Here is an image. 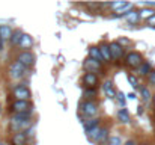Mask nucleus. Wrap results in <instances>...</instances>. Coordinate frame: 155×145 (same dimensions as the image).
Here are the masks:
<instances>
[{"mask_svg":"<svg viewBox=\"0 0 155 145\" xmlns=\"http://www.w3.org/2000/svg\"><path fill=\"white\" fill-rule=\"evenodd\" d=\"M143 62H145V60H143V56H142L139 51H131V53H128V54L125 56V65L130 67V68H136V70H137Z\"/></svg>","mask_w":155,"mask_h":145,"instance_id":"f257e3e1","label":"nucleus"},{"mask_svg":"<svg viewBox=\"0 0 155 145\" xmlns=\"http://www.w3.org/2000/svg\"><path fill=\"white\" fill-rule=\"evenodd\" d=\"M26 67H23L20 62H12L11 65H9V70H8V73H9V77L11 79H14V80H18V79H21V77H24V74H26Z\"/></svg>","mask_w":155,"mask_h":145,"instance_id":"f03ea898","label":"nucleus"},{"mask_svg":"<svg viewBox=\"0 0 155 145\" xmlns=\"http://www.w3.org/2000/svg\"><path fill=\"white\" fill-rule=\"evenodd\" d=\"M80 110L84 116H87V118L92 116L94 118L98 113V104L95 101H84V103L80 104Z\"/></svg>","mask_w":155,"mask_h":145,"instance_id":"7ed1b4c3","label":"nucleus"},{"mask_svg":"<svg viewBox=\"0 0 155 145\" xmlns=\"http://www.w3.org/2000/svg\"><path fill=\"white\" fill-rule=\"evenodd\" d=\"M14 97H15V101H29L32 98V94H30V91L26 86L17 85L14 88Z\"/></svg>","mask_w":155,"mask_h":145,"instance_id":"20e7f679","label":"nucleus"},{"mask_svg":"<svg viewBox=\"0 0 155 145\" xmlns=\"http://www.w3.org/2000/svg\"><path fill=\"white\" fill-rule=\"evenodd\" d=\"M17 62H20L23 67L29 68L35 64V54L29 50V51H21L18 56H17Z\"/></svg>","mask_w":155,"mask_h":145,"instance_id":"39448f33","label":"nucleus"},{"mask_svg":"<svg viewBox=\"0 0 155 145\" xmlns=\"http://www.w3.org/2000/svg\"><path fill=\"white\" fill-rule=\"evenodd\" d=\"M83 67H84L86 73H94V74L101 73V64L97 62V60H94V59H91V57H87V59L83 62Z\"/></svg>","mask_w":155,"mask_h":145,"instance_id":"423d86ee","label":"nucleus"},{"mask_svg":"<svg viewBox=\"0 0 155 145\" xmlns=\"http://www.w3.org/2000/svg\"><path fill=\"white\" fill-rule=\"evenodd\" d=\"M83 83L86 85V88L95 89V86L98 85V76L94 74V73H86L83 76Z\"/></svg>","mask_w":155,"mask_h":145,"instance_id":"0eeeda50","label":"nucleus"},{"mask_svg":"<svg viewBox=\"0 0 155 145\" xmlns=\"http://www.w3.org/2000/svg\"><path fill=\"white\" fill-rule=\"evenodd\" d=\"M11 107H12V110L15 113H23V112H27V110L32 109V106H30L29 101H14Z\"/></svg>","mask_w":155,"mask_h":145,"instance_id":"6e6552de","label":"nucleus"},{"mask_svg":"<svg viewBox=\"0 0 155 145\" xmlns=\"http://www.w3.org/2000/svg\"><path fill=\"white\" fill-rule=\"evenodd\" d=\"M110 51H111V57L113 59H120L124 56V47L117 41H114V43L110 44Z\"/></svg>","mask_w":155,"mask_h":145,"instance_id":"1a4fd4ad","label":"nucleus"},{"mask_svg":"<svg viewBox=\"0 0 155 145\" xmlns=\"http://www.w3.org/2000/svg\"><path fill=\"white\" fill-rule=\"evenodd\" d=\"M103 91L105 97H108V98H116L117 95V92H116V89H114V86H113V83L110 82V80H105L103 85Z\"/></svg>","mask_w":155,"mask_h":145,"instance_id":"9d476101","label":"nucleus"},{"mask_svg":"<svg viewBox=\"0 0 155 145\" xmlns=\"http://www.w3.org/2000/svg\"><path fill=\"white\" fill-rule=\"evenodd\" d=\"M26 142H27V135H26V132L14 133V136H12V145H26Z\"/></svg>","mask_w":155,"mask_h":145,"instance_id":"9b49d317","label":"nucleus"},{"mask_svg":"<svg viewBox=\"0 0 155 145\" xmlns=\"http://www.w3.org/2000/svg\"><path fill=\"white\" fill-rule=\"evenodd\" d=\"M12 33H14V30H12L9 26H6V24L0 26V41H6V40L11 41Z\"/></svg>","mask_w":155,"mask_h":145,"instance_id":"f8f14e48","label":"nucleus"},{"mask_svg":"<svg viewBox=\"0 0 155 145\" xmlns=\"http://www.w3.org/2000/svg\"><path fill=\"white\" fill-rule=\"evenodd\" d=\"M89 57H91V59H94V60H97V62H100V64H103L104 62L100 47H91L89 48Z\"/></svg>","mask_w":155,"mask_h":145,"instance_id":"ddd939ff","label":"nucleus"},{"mask_svg":"<svg viewBox=\"0 0 155 145\" xmlns=\"http://www.w3.org/2000/svg\"><path fill=\"white\" fill-rule=\"evenodd\" d=\"M137 73H139L140 76H148V77H149V74L152 73V65H151L149 62H143V64L137 68Z\"/></svg>","mask_w":155,"mask_h":145,"instance_id":"4468645a","label":"nucleus"},{"mask_svg":"<svg viewBox=\"0 0 155 145\" xmlns=\"http://www.w3.org/2000/svg\"><path fill=\"white\" fill-rule=\"evenodd\" d=\"M83 126H84V130H86V132L94 130V129L100 127V119H98V118H91V119L84 121V123H83Z\"/></svg>","mask_w":155,"mask_h":145,"instance_id":"2eb2a0df","label":"nucleus"},{"mask_svg":"<svg viewBox=\"0 0 155 145\" xmlns=\"http://www.w3.org/2000/svg\"><path fill=\"white\" fill-rule=\"evenodd\" d=\"M33 46V40H32V36H29V35H26L24 33V36H23V40H21V43H20V47L23 48V51H29V48Z\"/></svg>","mask_w":155,"mask_h":145,"instance_id":"dca6fc26","label":"nucleus"},{"mask_svg":"<svg viewBox=\"0 0 155 145\" xmlns=\"http://www.w3.org/2000/svg\"><path fill=\"white\" fill-rule=\"evenodd\" d=\"M125 20L130 23V24H137L139 20H140V15H139V11H131L125 15Z\"/></svg>","mask_w":155,"mask_h":145,"instance_id":"f3484780","label":"nucleus"},{"mask_svg":"<svg viewBox=\"0 0 155 145\" xmlns=\"http://www.w3.org/2000/svg\"><path fill=\"white\" fill-rule=\"evenodd\" d=\"M117 119H119L120 123H124V124H128V123L131 121V118H130V113H128V110H127L125 107L119 109V112H117Z\"/></svg>","mask_w":155,"mask_h":145,"instance_id":"a211bd4d","label":"nucleus"},{"mask_svg":"<svg viewBox=\"0 0 155 145\" xmlns=\"http://www.w3.org/2000/svg\"><path fill=\"white\" fill-rule=\"evenodd\" d=\"M139 15H140V18H143V20H149V18H152L155 15V11L152 8H143V9H140L139 11Z\"/></svg>","mask_w":155,"mask_h":145,"instance_id":"6ab92c4d","label":"nucleus"},{"mask_svg":"<svg viewBox=\"0 0 155 145\" xmlns=\"http://www.w3.org/2000/svg\"><path fill=\"white\" fill-rule=\"evenodd\" d=\"M131 11H133V3H125L120 9H117V11L114 12V17H122V15L125 17V15H127L128 12H131Z\"/></svg>","mask_w":155,"mask_h":145,"instance_id":"aec40b11","label":"nucleus"},{"mask_svg":"<svg viewBox=\"0 0 155 145\" xmlns=\"http://www.w3.org/2000/svg\"><path fill=\"white\" fill-rule=\"evenodd\" d=\"M100 50H101V54H103L104 62H110V60L113 59V57H111V51H110V46L103 44V46H100Z\"/></svg>","mask_w":155,"mask_h":145,"instance_id":"412c9836","label":"nucleus"},{"mask_svg":"<svg viewBox=\"0 0 155 145\" xmlns=\"http://www.w3.org/2000/svg\"><path fill=\"white\" fill-rule=\"evenodd\" d=\"M108 138H110V136H108V129L104 127V129L100 130V133H98L95 142H97V144H103V142H105V141H108Z\"/></svg>","mask_w":155,"mask_h":145,"instance_id":"4be33fe9","label":"nucleus"},{"mask_svg":"<svg viewBox=\"0 0 155 145\" xmlns=\"http://www.w3.org/2000/svg\"><path fill=\"white\" fill-rule=\"evenodd\" d=\"M23 36H24V33H23L21 30H14L12 38H11V44H12V46H20Z\"/></svg>","mask_w":155,"mask_h":145,"instance_id":"5701e85b","label":"nucleus"},{"mask_svg":"<svg viewBox=\"0 0 155 145\" xmlns=\"http://www.w3.org/2000/svg\"><path fill=\"white\" fill-rule=\"evenodd\" d=\"M83 95H84V98H87V100L91 101V98H94V97L97 95V91H95V89H91V88H86Z\"/></svg>","mask_w":155,"mask_h":145,"instance_id":"b1692460","label":"nucleus"},{"mask_svg":"<svg viewBox=\"0 0 155 145\" xmlns=\"http://www.w3.org/2000/svg\"><path fill=\"white\" fill-rule=\"evenodd\" d=\"M107 144L108 145H122V141H120L119 136H110L108 141H107Z\"/></svg>","mask_w":155,"mask_h":145,"instance_id":"393cba45","label":"nucleus"},{"mask_svg":"<svg viewBox=\"0 0 155 145\" xmlns=\"http://www.w3.org/2000/svg\"><path fill=\"white\" fill-rule=\"evenodd\" d=\"M142 98H143V101H149L152 97H151V92H149V89L148 88H142Z\"/></svg>","mask_w":155,"mask_h":145,"instance_id":"a878e982","label":"nucleus"},{"mask_svg":"<svg viewBox=\"0 0 155 145\" xmlns=\"http://www.w3.org/2000/svg\"><path fill=\"white\" fill-rule=\"evenodd\" d=\"M128 82H130V85H131L133 88H139V82H137V79H136L133 74L128 76Z\"/></svg>","mask_w":155,"mask_h":145,"instance_id":"bb28decb","label":"nucleus"},{"mask_svg":"<svg viewBox=\"0 0 155 145\" xmlns=\"http://www.w3.org/2000/svg\"><path fill=\"white\" fill-rule=\"evenodd\" d=\"M116 98H117L119 104H120L122 107H125V94H124V92H119V94L116 95Z\"/></svg>","mask_w":155,"mask_h":145,"instance_id":"cd10ccee","label":"nucleus"},{"mask_svg":"<svg viewBox=\"0 0 155 145\" xmlns=\"http://www.w3.org/2000/svg\"><path fill=\"white\" fill-rule=\"evenodd\" d=\"M125 3H127V2H116V3H110V6H111V8L114 9V12H116V11H117V9H120Z\"/></svg>","mask_w":155,"mask_h":145,"instance_id":"c85d7f7f","label":"nucleus"},{"mask_svg":"<svg viewBox=\"0 0 155 145\" xmlns=\"http://www.w3.org/2000/svg\"><path fill=\"white\" fill-rule=\"evenodd\" d=\"M148 79H149V83L155 86V70H152V73L149 74V77H148Z\"/></svg>","mask_w":155,"mask_h":145,"instance_id":"c756f323","label":"nucleus"},{"mask_svg":"<svg viewBox=\"0 0 155 145\" xmlns=\"http://www.w3.org/2000/svg\"><path fill=\"white\" fill-rule=\"evenodd\" d=\"M146 23H148V26H151V27H155V15L152 17V18H149V20H148Z\"/></svg>","mask_w":155,"mask_h":145,"instance_id":"7c9ffc66","label":"nucleus"},{"mask_svg":"<svg viewBox=\"0 0 155 145\" xmlns=\"http://www.w3.org/2000/svg\"><path fill=\"white\" fill-rule=\"evenodd\" d=\"M117 43H119L122 47H124V46H127V44H130V41H128V40H125V38H124V40H119Z\"/></svg>","mask_w":155,"mask_h":145,"instance_id":"2f4dec72","label":"nucleus"},{"mask_svg":"<svg viewBox=\"0 0 155 145\" xmlns=\"http://www.w3.org/2000/svg\"><path fill=\"white\" fill-rule=\"evenodd\" d=\"M124 145H136V144H134V142H133V141H128V142H127V144H124Z\"/></svg>","mask_w":155,"mask_h":145,"instance_id":"473e14b6","label":"nucleus"},{"mask_svg":"<svg viewBox=\"0 0 155 145\" xmlns=\"http://www.w3.org/2000/svg\"><path fill=\"white\" fill-rule=\"evenodd\" d=\"M152 101H154V104H155V94L152 95Z\"/></svg>","mask_w":155,"mask_h":145,"instance_id":"72a5a7b5","label":"nucleus"},{"mask_svg":"<svg viewBox=\"0 0 155 145\" xmlns=\"http://www.w3.org/2000/svg\"><path fill=\"white\" fill-rule=\"evenodd\" d=\"M0 115H2V104H0Z\"/></svg>","mask_w":155,"mask_h":145,"instance_id":"f704fd0d","label":"nucleus"},{"mask_svg":"<svg viewBox=\"0 0 155 145\" xmlns=\"http://www.w3.org/2000/svg\"><path fill=\"white\" fill-rule=\"evenodd\" d=\"M2 46H3V41H0V47H2Z\"/></svg>","mask_w":155,"mask_h":145,"instance_id":"c9c22d12","label":"nucleus"},{"mask_svg":"<svg viewBox=\"0 0 155 145\" xmlns=\"http://www.w3.org/2000/svg\"><path fill=\"white\" fill-rule=\"evenodd\" d=\"M0 145H5V144H3V142H0Z\"/></svg>","mask_w":155,"mask_h":145,"instance_id":"e433bc0d","label":"nucleus"},{"mask_svg":"<svg viewBox=\"0 0 155 145\" xmlns=\"http://www.w3.org/2000/svg\"><path fill=\"white\" fill-rule=\"evenodd\" d=\"M142 145H148V144H142Z\"/></svg>","mask_w":155,"mask_h":145,"instance_id":"4c0bfd02","label":"nucleus"}]
</instances>
